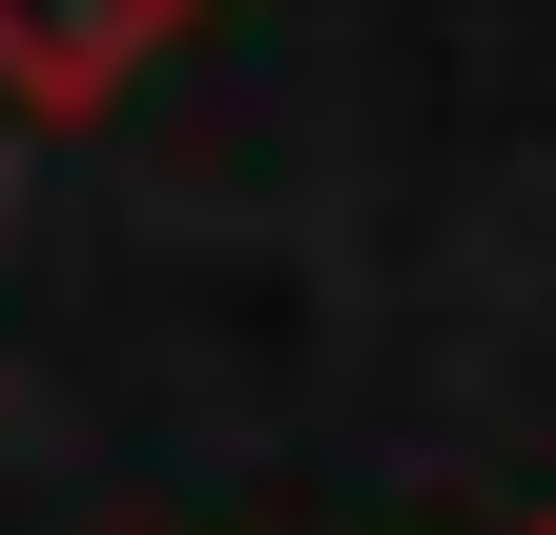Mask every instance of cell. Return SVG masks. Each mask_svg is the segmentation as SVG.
<instances>
[{
	"mask_svg": "<svg viewBox=\"0 0 556 535\" xmlns=\"http://www.w3.org/2000/svg\"><path fill=\"white\" fill-rule=\"evenodd\" d=\"M536 535H556V515H536Z\"/></svg>",
	"mask_w": 556,
	"mask_h": 535,
	"instance_id": "obj_2",
	"label": "cell"
},
{
	"mask_svg": "<svg viewBox=\"0 0 556 535\" xmlns=\"http://www.w3.org/2000/svg\"><path fill=\"white\" fill-rule=\"evenodd\" d=\"M186 21H206V0H0V103L83 124V103H124V82H144Z\"/></svg>",
	"mask_w": 556,
	"mask_h": 535,
	"instance_id": "obj_1",
	"label": "cell"
}]
</instances>
